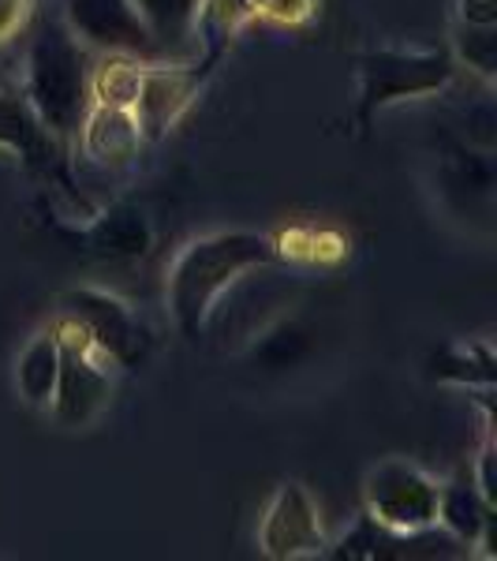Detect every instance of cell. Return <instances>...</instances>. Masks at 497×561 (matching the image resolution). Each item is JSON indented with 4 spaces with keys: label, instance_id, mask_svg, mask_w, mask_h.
<instances>
[{
    "label": "cell",
    "instance_id": "obj_1",
    "mask_svg": "<svg viewBox=\"0 0 497 561\" xmlns=\"http://www.w3.org/2000/svg\"><path fill=\"white\" fill-rule=\"evenodd\" d=\"M277 248L262 232H213L187 243L169 270V311L184 337H198L213 304L243 270L274 262Z\"/></svg>",
    "mask_w": 497,
    "mask_h": 561
},
{
    "label": "cell",
    "instance_id": "obj_2",
    "mask_svg": "<svg viewBox=\"0 0 497 561\" xmlns=\"http://www.w3.org/2000/svg\"><path fill=\"white\" fill-rule=\"evenodd\" d=\"M26 105L49 135H71L86 116V71L83 53L60 26H45L31 49Z\"/></svg>",
    "mask_w": 497,
    "mask_h": 561
},
{
    "label": "cell",
    "instance_id": "obj_3",
    "mask_svg": "<svg viewBox=\"0 0 497 561\" xmlns=\"http://www.w3.org/2000/svg\"><path fill=\"white\" fill-rule=\"evenodd\" d=\"M453 57L446 49H374L359 60V121L385 105L427 98L449 87Z\"/></svg>",
    "mask_w": 497,
    "mask_h": 561
},
{
    "label": "cell",
    "instance_id": "obj_4",
    "mask_svg": "<svg viewBox=\"0 0 497 561\" xmlns=\"http://www.w3.org/2000/svg\"><path fill=\"white\" fill-rule=\"evenodd\" d=\"M438 497L441 486L423 468L401 457L378 460L363 483L367 517L390 531L434 528L438 524Z\"/></svg>",
    "mask_w": 497,
    "mask_h": 561
},
{
    "label": "cell",
    "instance_id": "obj_5",
    "mask_svg": "<svg viewBox=\"0 0 497 561\" xmlns=\"http://www.w3.org/2000/svg\"><path fill=\"white\" fill-rule=\"evenodd\" d=\"M57 345H60V370H57V389H53L49 409L65 427H86L108 404V393H113V378L102 367L105 356L90 345V337L71 319L57 330Z\"/></svg>",
    "mask_w": 497,
    "mask_h": 561
},
{
    "label": "cell",
    "instance_id": "obj_6",
    "mask_svg": "<svg viewBox=\"0 0 497 561\" xmlns=\"http://www.w3.org/2000/svg\"><path fill=\"white\" fill-rule=\"evenodd\" d=\"M68 319L90 337L108 364L120 367H139L147 356V333H142L139 319L131 314V307L97 288H76L65 296Z\"/></svg>",
    "mask_w": 497,
    "mask_h": 561
},
{
    "label": "cell",
    "instance_id": "obj_7",
    "mask_svg": "<svg viewBox=\"0 0 497 561\" xmlns=\"http://www.w3.org/2000/svg\"><path fill=\"white\" fill-rule=\"evenodd\" d=\"M258 547L266 558L288 561V558H314L322 554V517L314 497L300 483H281L269 497L266 513L258 524Z\"/></svg>",
    "mask_w": 497,
    "mask_h": 561
},
{
    "label": "cell",
    "instance_id": "obj_8",
    "mask_svg": "<svg viewBox=\"0 0 497 561\" xmlns=\"http://www.w3.org/2000/svg\"><path fill=\"white\" fill-rule=\"evenodd\" d=\"M213 60L198 68H142V87L135 98V121H139L142 139H161L180 121L187 105L195 102L203 79L210 76Z\"/></svg>",
    "mask_w": 497,
    "mask_h": 561
},
{
    "label": "cell",
    "instance_id": "obj_9",
    "mask_svg": "<svg viewBox=\"0 0 497 561\" xmlns=\"http://www.w3.org/2000/svg\"><path fill=\"white\" fill-rule=\"evenodd\" d=\"M68 20L83 42L102 49L139 53L153 42L131 0H68Z\"/></svg>",
    "mask_w": 497,
    "mask_h": 561
},
{
    "label": "cell",
    "instance_id": "obj_10",
    "mask_svg": "<svg viewBox=\"0 0 497 561\" xmlns=\"http://www.w3.org/2000/svg\"><path fill=\"white\" fill-rule=\"evenodd\" d=\"M142 142L139 121L131 108L94 105V113L83 116V147L102 165H120L128 161Z\"/></svg>",
    "mask_w": 497,
    "mask_h": 561
},
{
    "label": "cell",
    "instance_id": "obj_11",
    "mask_svg": "<svg viewBox=\"0 0 497 561\" xmlns=\"http://www.w3.org/2000/svg\"><path fill=\"white\" fill-rule=\"evenodd\" d=\"M456 49L478 76H494L497 57V0H456Z\"/></svg>",
    "mask_w": 497,
    "mask_h": 561
},
{
    "label": "cell",
    "instance_id": "obj_12",
    "mask_svg": "<svg viewBox=\"0 0 497 561\" xmlns=\"http://www.w3.org/2000/svg\"><path fill=\"white\" fill-rule=\"evenodd\" d=\"M57 370H60L57 330L38 333V337L23 348L20 364H15V389H20V397L31 409H49L53 389H57Z\"/></svg>",
    "mask_w": 497,
    "mask_h": 561
},
{
    "label": "cell",
    "instance_id": "obj_13",
    "mask_svg": "<svg viewBox=\"0 0 497 561\" xmlns=\"http://www.w3.org/2000/svg\"><path fill=\"white\" fill-rule=\"evenodd\" d=\"M90 248L105 259H139L150 248L147 217L131 206H116L90 225Z\"/></svg>",
    "mask_w": 497,
    "mask_h": 561
},
{
    "label": "cell",
    "instance_id": "obj_14",
    "mask_svg": "<svg viewBox=\"0 0 497 561\" xmlns=\"http://www.w3.org/2000/svg\"><path fill=\"white\" fill-rule=\"evenodd\" d=\"M438 520L453 531V539L460 542H490L494 517H490V502L483 494H475L472 486H441L438 497Z\"/></svg>",
    "mask_w": 497,
    "mask_h": 561
},
{
    "label": "cell",
    "instance_id": "obj_15",
    "mask_svg": "<svg viewBox=\"0 0 497 561\" xmlns=\"http://www.w3.org/2000/svg\"><path fill=\"white\" fill-rule=\"evenodd\" d=\"M434 375L446 382L460 386H494V348L486 341H472V345H449L434 364Z\"/></svg>",
    "mask_w": 497,
    "mask_h": 561
},
{
    "label": "cell",
    "instance_id": "obj_16",
    "mask_svg": "<svg viewBox=\"0 0 497 561\" xmlns=\"http://www.w3.org/2000/svg\"><path fill=\"white\" fill-rule=\"evenodd\" d=\"M90 87H94L97 105L135 108V98H139V87H142V68L131 65V60H105V65L94 71V83Z\"/></svg>",
    "mask_w": 497,
    "mask_h": 561
},
{
    "label": "cell",
    "instance_id": "obj_17",
    "mask_svg": "<svg viewBox=\"0 0 497 561\" xmlns=\"http://www.w3.org/2000/svg\"><path fill=\"white\" fill-rule=\"evenodd\" d=\"M131 4H135V12L142 15L147 31L165 42L192 31L195 12H198V0H131Z\"/></svg>",
    "mask_w": 497,
    "mask_h": 561
},
{
    "label": "cell",
    "instance_id": "obj_18",
    "mask_svg": "<svg viewBox=\"0 0 497 561\" xmlns=\"http://www.w3.org/2000/svg\"><path fill=\"white\" fill-rule=\"evenodd\" d=\"M345 255H348V240L340 237V232L319 229L311 237V262H325V266H333V262H340Z\"/></svg>",
    "mask_w": 497,
    "mask_h": 561
},
{
    "label": "cell",
    "instance_id": "obj_19",
    "mask_svg": "<svg viewBox=\"0 0 497 561\" xmlns=\"http://www.w3.org/2000/svg\"><path fill=\"white\" fill-rule=\"evenodd\" d=\"M311 12H314V0H266V4H262V15H269V20H277V23H288V26L311 20Z\"/></svg>",
    "mask_w": 497,
    "mask_h": 561
},
{
    "label": "cell",
    "instance_id": "obj_20",
    "mask_svg": "<svg viewBox=\"0 0 497 561\" xmlns=\"http://www.w3.org/2000/svg\"><path fill=\"white\" fill-rule=\"evenodd\" d=\"M20 20H23V0H0V38H8L20 26Z\"/></svg>",
    "mask_w": 497,
    "mask_h": 561
}]
</instances>
